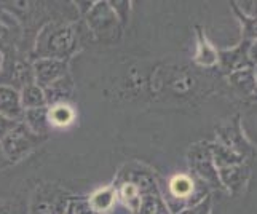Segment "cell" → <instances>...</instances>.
Masks as SVG:
<instances>
[{
  "instance_id": "obj_13",
  "label": "cell",
  "mask_w": 257,
  "mask_h": 214,
  "mask_svg": "<svg viewBox=\"0 0 257 214\" xmlns=\"http://www.w3.org/2000/svg\"><path fill=\"white\" fill-rule=\"evenodd\" d=\"M23 123L34 133V135L45 138L48 135L50 128H51L50 115H48V107H39V109L24 111V120H23Z\"/></svg>"
},
{
  "instance_id": "obj_23",
  "label": "cell",
  "mask_w": 257,
  "mask_h": 214,
  "mask_svg": "<svg viewBox=\"0 0 257 214\" xmlns=\"http://www.w3.org/2000/svg\"><path fill=\"white\" fill-rule=\"evenodd\" d=\"M109 5L112 7V10L117 15L118 21L125 26L128 23V16H130V8H131V2H109Z\"/></svg>"
},
{
  "instance_id": "obj_28",
  "label": "cell",
  "mask_w": 257,
  "mask_h": 214,
  "mask_svg": "<svg viewBox=\"0 0 257 214\" xmlns=\"http://www.w3.org/2000/svg\"><path fill=\"white\" fill-rule=\"evenodd\" d=\"M0 214H18V211L13 208V204L0 198Z\"/></svg>"
},
{
  "instance_id": "obj_16",
  "label": "cell",
  "mask_w": 257,
  "mask_h": 214,
  "mask_svg": "<svg viewBox=\"0 0 257 214\" xmlns=\"http://www.w3.org/2000/svg\"><path fill=\"white\" fill-rule=\"evenodd\" d=\"M136 214H171V211L168 208L160 189H158L141 195L139 209Z\"/></svg>"
},
{
  "instance_id": "obj_4",
  "label": "cell",
  "mask_w": 257,
  "mask_h": 214,
  "mask_svg": "<svg viewBox=\"0 0 257 214\" xmlns=\"http://www.w3.org/2000/svg\"><path fill=\"white\" fill-rule=\"evenodd\" d=\"M187 162L193 174L200 181L211 187H222V184L219 181V173L214 165V160H212L208 142L193 144L187 152Z\"/></svg>"
},
{
  "instance_id": "obj_32",
  "label": "cell",
  "mask_w": 257,
  "mask_h": 214,
  "mask_svg": "<svg viewBox=\"0 0 257 214\" xmlns=\"http://www.w3.org/2000/svg\"><path fill=\"white\" fill-rule=\"evenodd\" d=\"M2 66H4V55H2V51H0V70H2Z\"/></svg>"
},
{
  "instance_id": "obj_30",
  "label": "cell",
  "mask_w": 257,
  "mask_h": 214,
  "mask_svg": "<svg viewBox=\"0 0 257 214\" xmlns=\"http://www.w3.org/2000/svg\"><path fill=\"white\" fill-rule=\"evenodd\" d=\"M93 5H94V2H78V4H77V7L80 8L83 15H88V12L91 10Z\"/></svg>"
},
{
  "instance_id": "obj_21",
  "label": "cell",
  "mask_w": 257,
  "mask_h": 214,
  "mask_svg": "<svg viewBox=\"0 0 257 214\" xmlns=\"http://www.w3.org/2000/svg\"><path fill=\"white\" fill-rule=\"evenodd\" d=\"M48 115H50L51 127H59V128L67 127V125H70L75 119V112L67 102L48 107Z\"/></svg>"
},
{
  "instance_id": "obj_34",
  "label": "cell",
  "mask_w": 257,
  "mask_h": 214,
  "mask_svg": "<svg viewBox=\"0 0 257 214\" xmlns=\"http://www.w3.org/2000/svg\"><path fill=\"white\" fill-rule=\"evenodd\" d=\"M177 214H185V211H182V212H177Z\"/></svg>"
},
{
  "instance_id": "obj_22",
  "label": "cell",
  "mask_w": 257,
  "mask_h": 214,
  "mask_svg": "<svg viewBox=\"0 0 257 214\" xmlns=\"http://www.w3.org/2000/svg\"><path fill=\"white\" fill-rule=\"evenodd\" d=\"M232 8H233L235 15L238 16V20H240V23H241V28H243V40H249V42L257 40V20L243 15L240 12V8L236 7L235 2H232Z\"/></svg>"
},
{
  "instance_id": "obj_33",
  "label": "cell",
  "mask_w": 257,
  "mask_h": 214,
  "mask_svg": "<svg viewBox=\"0 0 257 214\" xmlns=\"http://www.w3.org/2000/svg\"><path fill=\"white\" fill-rule=\"evenodd\" d=\"M254 75H255V83H257V66H254Z\"/></svg>"
},
{
  "instance_id": "obj_19",
  "label": "cell",
  "mask_w": 257,
  "mask_h": 214,
  "mask_svg": "<svg viewBox=\"0 0 257 214\" xmlns=\"http://www.w3.org/2000/svg\"><path fill=\"white\" fill-rule=\"evenodd\" d=\"M113 185L117 189L118 200L125 206H128L133 214H136L141 203V192L136 189V185H133L131 182H117V184L113 182Z\"/></svg>"
},
{
  "instance_id": "obj_18",
  "label": "cell",
  "mask_w": 257,
  "mask_h": 214,
  "mask_svg": "<svg viewBox=\"0 0 257 214\" xmlns=\"http://www.w3.org/2000/svg\"><path fill=\"white\" fill-rule=\"evenodd\" d=\"M20 94H21V104L24 107V111L39 109V107H48L43 88L39 86L37 83L26 85L24 88L20 90Z\"/></svg>"
},
{
  "instance_id": "obj_29",
  "label": "cell",
  "mask_w": 257,
  "mask_h": 214,
  "mask_svg": "<svg viewBox=\"0 0 257 214\" xmlns=\"http://www.w3.org/2000/svg\"><path fill=\"white\" fill-rule=\"evenodd\" d=\"M249 61L252 66H257V40L251 42V47H249Z\"/></svg>"
},
{
  "instance_id": "obj_15",
  "label": "cell",
  "mask_w": 257,
  "mask_h": 214,
  "mask_svg": "<svg viewBox=\"0 0 257 214\" xmlns=\"http://www.w3.org/2000/svg\"><path fill=\"white\" fill-rule=\"evenodd\" d=\"M197 37H198V43H197V53H195V62L201 67H214L219 62V55L216 48L211 45L209 40L206 39V35L203 34V31L198 28L197 31Z\"/></svg>"
},
{
  "instance_id": "obj_3",
  "label": "cell",
  "mask_w": 257,
  "mask_h": 214,
  "mask_svg": "<svg viewBox=\"0 0 257 214\" xmlns=\"http://www.w3.org/2000/svg\"><path fill=\"white\" fill-rule=\"evenodd\" d=\"M74 197L58 184H42L31 203V214H64Z\"/></svg>"
},
{
  "instance_id": "obj_9",
  "label": "cell",
  "mask_w": 257,
  "mask_h": 214,
  "mask_svg": "<svg viewBox=\"0 0 257 214\" xmlns=\"http://www.w3.org/2000/svg\"><path fill=\"white\" fill-rule=\"evenodd\" d=\"M0 115L15 123H23L24 120L21 94L12 85H0Z\"/></svg>"
},
{
  "instance_id": "obj_8",
  "label": "cell",
  "mask_w": 257,
  "mask_h": 214,
  "mask_svg": "<svg viewBox=\"0 0 257 214\" xmlns=\"http://www.w3.org/2000/svg\"><path fill=\"white\" fill-rule=\"evenodd\" d=\"M249 40H241V43L238 47L232 50H222L219 51V64L222 67L225 74H233L236 70H241L244 67H252L249 61Z\"/></svg>"
},
{
  "instance_id": "obj_25",
  "label": "cell",
  "mask_w": 257,
  "mask_h": 214,
  "mask_svg": "<svg viewBox=\"0 0 257 214\" xmlns=\"http://www.w3.org/2000/svg\"><path fill=\"white\" fill-rule=\"evenodd\" d=\"M72 208H74L75 214H101L90 206V203H88L86 198H75L74 197L72 198Z\"/></svg>"
},
{
  "instance_id": "obj_11",
  "label": "cell",
  "mask_w": 257,
  "mask_h": 214,
  "mask_svg": "<svg viewBox=\"0 0 257 214\" xmlns=\"http://www.w3.org/2000/svg\"><path fill=\"white\" fill-rule=\"evenodd\" d=\"M217 173L222 187H227L232 192H240L249 179V168L243 163L219 168Z\"/></svg>"
},
{
  "instance_id": "obj_1",
  "label": "cell",
  "mask_w": 257,
  "mask_h": 214,
  "mask_svg": "<svg viewBox=\"0 0 257 214\" xmlns=\"http://www.w3.org/2000/svg\"><path fill=\"white\" fill-rule=\"evenodd\" d=\"M75 48L77 37L72 26L48 24L40 31L37 37L35 56H37V59L51 58L67 61V58L75 51Z\"/></svg>"
},
{
  "instance_id": "obj_24",
  "label": "cell",
  "mask_w": 257,
  "mask_h": 214,
  "mask_svg": "<svg viewBox=\"0 0 257 214\" xmlns=\"http://www.w3.org/2000/svg\"><path fill=\"white\" fill-rule=\"evenodd\" d=\"M211 208H212V200L208 195V197L203 198L200 203L185 209V214H211Z\"/></svg>"
},
{
  "instance_id": "obj_7",
  "label": "cell",
  "mask_w": 257,
  "mask_h": 214,
  "mask_svg": "<svg viewBox=\"0 0 257 214\" xmlns=\"http://www.w3.org/2000/svg\"><path fill=\"white\" fill-rule=\"evenodd\" d=\"M117 182H131L133 185H136V189L141 192V195L160 189L154 173L136 165H126L125 168H121L117 179H115V184Z\"/></svg>"
},
{
  "instance_id": "obj_14",
  "label": "cell",
  "mask_w": 257,
  "mask_h": 214,
  "mask_svg": "<svg viewBox=\"0 0 257 214\" xmlns=\"http://www.w3.org/2000/svg\"><path fill=\"white\" fill-rule=\"evenodd\" d=\"M86 200L94 211L101 212V214H109L110 209L115 206V203H117V200H118L117 189H115L113 184L107 185V187H104V189H99L94 193H91Z\"/></svg>"
},
{
  "instance_id": "obj_12",
  "label": "cell",
  "mask_w": 257,
  "mask_h": 214,
  "mask_svg": "<svg viewBox=\"0 0 257 214\" xmlns=\"http://www.w3.org/2000/svg\"><path fill=\"white\" fill-rule=\"evenodd\" d=\"M72 91H74V83L69 74L63 78L56 80L55 83L43 88L48 107L56 105V104H66V101L72 96Z\"/></svg>"
},
{
  "instance_id": "obj_20",
  "label": "cell",
  "mask_w": 257,
  "mask_h": 214,
  "mask_svg": "<svg viewBox=\"0 0 257 214\" xmlns=\"http://www.w3.org/2000/svg\"><path fill=\"white\" fill-rule=\"evenodd\" d=\"M209 149H211V155H212V160H214V165L217 169L224 168V166L243 163V157L232 152V150L227 149L222 144H209Z\"/></svg>"
},
{
  "instance_id": "obj_5",
  "label": "cell",
  "mask_w": 257,
  "mask_h": 214,
  "mask_svg": "<svg viewBox=\"0 0 257 214\" xmlns=\"http://www.w3.org/2000/svg\"><path fill=\"white\" fill-rule=\"evenodd\" d=\"M88 26L99 39H107L115 34V29L118 28V18L112 10L109 2H94L93 8L86 15Z\"/></svg>"
},
{
  "instance_id": "obj_26",
  "label": "cell",
  "mask_w": 257,
  "mask_h": 214,
  "mask_svg": "<svg viewBox=\"0 0 257 214\" xmlns=\"http://www.w3.org/2000/svg\"><path fill=\"white\" fill-rule=\"evenodd\" d=\"M236 4V2H235ZM236 7L240 8V12L249 18L257 20V2H238Z\"/></svg>"
},
{
  "instance_id": "obj_31",
  "label": "cell",
  "mask_w": 257,
  "mask_h": 214,
  "mask_svg": "<svg viewBox=\"0 0 257 214\" xmlns=\"http://www.w3.org/2000/svg\"><path fill=\"white\" fill-rule=\"evenodd\" d=\"M64 214H75V212H74V208H72V201H70V204L67 206V209H66Z\"/></svg>"
},
{
  "instance_id": "obj_6",
  "label": "cell",
  "mask_w": 257,
  "mask_h": 214,
  "mask_svg": "<svg viewBox=\"0 0 257 214\" xmlns=\"http://www.w3.org/2000/svg\"><path fill=\"white\" fill-rule=\"evenodd\" d=\"M67 61L63 59H51V58H42L37 59L32 64V72L35 83L39 86L45 88L56 80L67 75Z\"/></svg>"
},
{
  "instance_id": "obj_2",
  "label": "cell",
  "mask_w": 257,
  "mask_h": 214,
  "mask_svg": "<svg viewBox=\"0 0 257 214\" xmlns=\"http://www.w3.org/2000/svg\"><path fill=\"white\" fill-rule=\"evenodd\" d=\"M43 141H45L43 136L34 135L24 123H18L13 130H10L0 139V150L8 162L16 163L26 155H29Z\"/></svg>"
},
{
  "instance_id": "obj_27",
  "label": "cell",
  "mask_w": 257,
  "mask_h": 214,
  "mask_svg": "<svg viewBox=\"0 0 257 214\" xmlns=\"http://www.w3.org/2000/svg\"><path fill=\"white\" fill-rule=\"evenodd\" d=\"M16 125H18V123L7 120L5 117H2V115H0V139H2L10 130H13V128L16 127Z\"/></svg>"
},
{
  "instance_id": "obj_17",
  "label": "cell",
  "mask_w": 257,
  "mask_h": 214,
  "mask_svg": "<svg viewBox=\"0 0 257 214\" xmlns=\"http://www.w3.org/2000/svg\"><path fill=\"white\" fill-rule=\"evenodd\" d=\"M230 83H232L238 91L243 93L244 96H254L257 94V83H255V75H254V66L252 67H244L241 70L228 75Z\"/></svg>"
},
{
  "instance_id": "obj_10",
  "label": "cell",
  "mask_w": 257,
  "mask_h": 214,
  "mask_svg": "<svg viewBox=\"0 0 257 214\" xmlns=\"http://www.w3.org/2000/svg\"><path fill=\"white\" fill-rule=\"evenodd\" d=\"M217 131H219L217 135H219L220 141H222L220 144L230 149L232 152L238 154L240 157H246L247 152H252V147L244 141L238 117L235 119V122H230V123L224 125V127H220Z\"/></svg>"
}]
</instances>
